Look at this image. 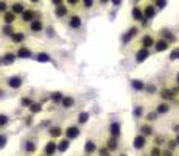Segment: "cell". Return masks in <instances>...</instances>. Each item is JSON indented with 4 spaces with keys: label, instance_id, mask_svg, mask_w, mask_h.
I'll use <instances>...</instances> for the list:
<instances>
[{
    "label": "cell",
    "instance_id": "obj_1",
    "mask_svg": "<svg viewBox=\"0 0 179 156\" xmlns=\"http://www.w3.org/2000/svg\"><path fill=\"white\" fill-rule=\"evenodd\" d=\"M6 86L10 89H19V88L23 86V78L19 76V75H13V76H10L6 80Z\"/></svg>",
    "mask_w": 179,
    "mask_h": 156
},
{
    "label": "cell",
    "instance_id": "obj_2",
    "mask_svg": "<svg viewBox=\"0 0 179 156\" xmlns=\"http://www.w3.org/2000/svg\"><path fill=\"white\" fill-rule=\"evenodd\" d=\"M56 151H58V142H56V141H48V142L45 144L44 153H45L47 156H53Z\"/></svg>",
    "mask_w": 179,
    "mask_h": 156
},
{
    "label": "cell",
    "instance_id": "obj_3",
    "mask_svg": "<svg viewBox=\"0 0 179 156\" xmlns=\"http://www.w3.org/2000/svg\"><path fill=\"white\" fill-rule=\"evenodd\" d=\"M80 136V128L78 126H73V125H70V126H67L66 128V138L67 139H76Z\"/></svg>",
    "mask_w": 179,
    "mask_h": 156
},
{
    "label": "cell",
    "instance_id": "obj_4",
    "mask_svg": "<svg viewBox=\"0 0 179 156\" xmlns=\"http://www.w3.org/2000/svg\"><path fill=\"white\" fill-rule=\"evenodd\" d=\"M120 129H121V126H120V123L118 122H112L111 123V126H109V133H111V138H118L120 136Z\"/></svg>",
    "mask_w": 179,
    "mask_h": 156
},
{
    "label": "cell",
    "instance_id": "obj_5",
    "mask_svg": "<svg viewBox=\"0 0 179 156\" xmlns=\"http://www.w3.org/2000/svg\"><path fill=\"white\" fill-rule=\"evenodd\" d=\"M62 131H64V129L61 126H52V128L48 129V134H50V138H52V139H59L62 136Z\"/></svg>",
    "mask_w": 179,
    "mask_h": 156
},
{
    "label": "cell",
    "instance_id": "obj_6",
    "mask_svg": "<svg viewBox=\"0 0 179 156\" xmlns=\"http://www.w3.org/2000/svg\"><path fill=\"white\" fill-rule=\"evenodd\" d=\"M30 56H33V53H31V50L30 48H27V47H20L19 50H17V58H30Z\"/></svg>",
    "mask_w": 179,
    "mask_h": 156
},
{
    "label": "cell",
    "instance_id": "obj_7",
    "mask_svg": "<svg viewBox=\"0 0 179 156\" xmlns=\"http://www.w3.org/2000/svg\"><path fill=\"white\" fill-rule=\"evenodd\" d=\"M148 56H149V51H148V48H140V50L137 51L136 61H137V63H142V61H145Z\"/></svg>",
    "mask_w": 179,
    "mask_h": 156
},
{
    "label": "cell",
    "instance_id": "obj_8",
    "mask_svg": "<svg viewBox=\"0 0 179 156\" xmlns=\"http://www.w3.org/2000/svg\"><path fill=\"white\" fill-rule=\"evenodd\" d=\"M14 20H16V14H14L13 11H5V14H3V22H5V25H11Z\"/></svg>",
    "mask_w": 179,
    "mask_h": 156
},
{
    "label": "cell",
    "instance_id": "obj_9",
    "mask_svg": "<svg viewBox=\"0 0 179 156\" xmlns=\"http://www.w3.org/2000/svg\"><path fill=\"white\" fill-rule=\"evenodd\" d=\"M145 144H146V139H145V136H142V134H139V136H136V139H134V148H143L145 147Z\"/></svg>",
    "mask_w": 179,
    "mask_h": 156
},
{
    "label": "cell",
    "instance_id": "obj_10",
    "mask_svg": "<svg viewBox=\"0 0 179 156\" xmlns=\"http://www.w3.org/2000/svg\"><path fill=\"white\" fill-rule=\"evenodd\" d=\"M69 147H70V139H67V138H66V139H61V141L58 142V151H59V153H64Z\"/></svg>",
    "mask_w": 179,
    "mask_h": 156
},
{
    "label": "cell",
    "instance_id": "obj_11",
    "mask_svg": "<svg viewBox=\"0 0 179 156\" xmlns=\"http://www.w3.org/2000/svg\"><path fill=\"white\" fill-rule=\"evenodd\" d=\"M84 151H86L87 154L95 153V151H97V144H95L93 141H87V142L84 144Z\"/></svg>",
    "mask_w": 179,
    "mask_h": 156
},
{
    "label": "cell",
    "instance_id": "obj_12",
    "mask_svg": "<svg viewBox=\"0 0 179 156\" xmlns=\"http://www.w3.org/2000/svg\"><path fill=\"white\" fill-rule=\"evenodd\" d=\"M11 11H13L14 14H23V11H25L23 3H20V2H14V3L11 5Z\"/></svg>",
    "mask_w": 179,
    "mask_h": 156
},
{
    "label": "cell",
    "instance_id": "obj_13",
    "mask_svg": "<svg viewBox=\"0 0 179 156\" xmlns=\"http://www.w3.org/2000/svg\"><path fill=\"white\" fill-rule=\"evenodd\" d=\"M22 19H23V22H33L34 20V11L33 10H25L23 14H22Z\"/></svg>",
    "mask_w": 179,
    "mask_h": 156
},
{
    "label": "cell",
    "instance_id": "obj_14",
    "mask_svg": "<svg viewBox=\"0 0 179 156\" xmlns=\"http://www.w3.org/2000/svg\"><path fill=\"white\" fill-rule=\"evenodd\" d=\"M69 25H70L72 28H80L81 27V19H80V16H72L70 20H69Z\"/></svg>",
    "mask_w": 179,
    "mask_h": 156
},
{
    "label": "cell",
    "instance_id": "obj_15",
    "mask_svg": "<svg viewBox=\"0 0 179 156\" xmlns=\"http://www.w3.org/2000/svg\"><path fill=\"white\" fill-rule=\"evenodd\" d=\"M2 58H3V64L10 66V64H13V63H14V60H16V55H14V53H11V51H6V53H5Z\"/></svg>",
    "mask_w": 179,
    "mask_h": 156
},
{
    "label": "cell",
    "instance_id": "obj_16",
    "mask_svg": "<svg viewBox=\"0 0 179 156\" xmlns=\"http://www.w3.org/2000/svg\"><path fill=\"white\" fill-rule=\"evenodd\" d=\"M61 105H62V108H66V109H69V108H72L73 105H75V100H73V97H64V100L61 101Z\"/></svg>",
    "mask_w": 179,
    "mask_h": 156
},
{
    "label": "cell",
    "instance_id": "obj_17",
    "mask_svg": "<svg viewBox=\"0 0 179 156\" xmlns=\"http://www.w3.org/2000/svg\"><path fill=\"white\" fill-rule=\"evenodd\" d=\"M136 35H137V28H131V30H128V33L123 36V42H125V44H128V42H129Z\"/></svg>",
    "mask_w": 179,
    "mask_h": 156
},
{
    "label": "cell",
    "instance_id": "obj_18",
    "mask_svg": "<svg viewBox=\"0 0 179 156\" xmlns=\"http://www.w3.org/2000/svg\"><path fill=\"white\" fill-rule=\"evenodd\" d=\"M23 148H25V151H27L28 154H31V153H34V151L38 150V147H36V144H34V142H31V141H28V142H25V145H23Z\"/></svg>",
    "mask_w": 179,
    "mask_h": 156
},
{
    "label": "cell",
    "instance_id": "obj_19",
    "mask_svg": "<svg viewBox=\"0 0 179 156\" xmlns=\"http://www.w3.org/2000/svg\"><path fill=\"white\" fill-rule=\"evenodd\" d=\"M30 30L31 31H41L42 30V22L39 19H34L31 23H30Z\"/></svg>",
    "mask_w": 179,
    "mask_h": 156
},
{
    "label": "cell",
    "instance_id": "obj_20",
    "mask_svg": "<svg viewBox=\"0 0 179 156\" xmlns=\"http://www.w3.org/2000/svg\"><path fill=\"white\" fill-rule=\"evenodd\" d=\"M23 39H25V36H23V33H22V31L14 33V35L11 36V41H13L14 44H20V42H23Z\"/></svg>",
    "mask_w": 179,
    "mask_h": 156
},
{
    "label": "cell",
    "instance_id": "obj_21",
    "mask_svg": "<svg viewBox=\"0 0 179 156\" xmlns=\"http://www.w3.org/2000/svg\"><path fill=\"white\" fill-rule=\"evenodd\" d=\"M167 48H168V42H167V41L161 39V41L156 42V50H157V51H164V50H167Z\"/></svg>",
    "mask_w": 179,
    "mask_h": 156
},
{
    "label": "cell",
    "instance_id": "obj_22",
    "mask_svg": "<svg viewBox=\"0 0 179 156\" xmlns=\"http://www.w3.org/2000/svg\"><path fill=\"white\" fill-rule=\"evenodd\" d=\"M153 44H154V39H153L151 36H143V39H142V45H143V48H148V47H151Z\"/></svg>",
    "mask_w": 179,
    "mask_h": 156
},
{
    "label": "cell",
    "instance_id": "obj_23",
    "mask_svg": "<svg viewBox=\"0 0 179 156\" xmlns=\"http://www.w3.org/2000/svg\"><path fill=\"white\" fill-rule=\"evenodd\" d=\"M36 61H39V63H50V61H52V58H50L48 53H39L36 56Z\"/></svg>",
    "mask_w": 179,
    "mask_h": 156
},
{
    "label": "cell",
    "instance_id": "obj_24",
    "mask_svg": "<svg viewBox=\"0 0 179 156\" xmlns=\"http://www.w3.org/2000/svg\"><path fill=\"white\" fill-rule=\"evenodd\" d=\"M50 98H52V101H53V103H59V101H62V100H64V95H62L61 92H53L52 95H50Z\"/></svg>",
    "mask_w": 179,
    "mask_h": 156
},
{
    "label": "cell",
    "instance_id": "obj_25",
    "mask_svg": "<svg viewBox=\"0 0 179 156\" xmlns=\"http://www.w3.org/2000/svg\"><path fill=\"white\" fill-rule=\"evenodd\" d=\"M143 16L148 19V17H153L154 16V6L153 5H148L146 8H145V11H143Z\"/></svg>",
    "mask_w": 179,
    "mask_h": 156
},
{
    "label": "cell",
    "instance_id": "obj_26",
    "mask_svg": "<svg viewBox=\"0 0 179 156\" xmlns=\"http://www.w3.org/2000/svg\"><path fill=\"white\" fill-rule=\"evenodd\" d=\"M55 14L59 16V17H61V16H66V14H67V8H66L64 5H59V6L55 8Z\"/></svg>",
    "mask_w": 179,
    "mask_h": 156
},
{
    "label": "cell",
    "instance_id": "obj_27",
    "mask_svg": "<svg viewBox=\"0 0 179 156\" xmlns=\"http://www.w3.org/2000/svg\"><path fill=\"white\" fill-rule=\"evenodd\" d=\"M106 148H108L109 151L115 150V148H117V139H115V138H111V139L108 141V145H106Z\"/></svg>",
    "mask_w": 179,
    "mask_h": 156
},
{
    "label": "cell",
    "instance_id": "obj_28",
    "mask_svg": "<svg viewBox=\"0 0 179 156\" xmlns=\"http://www.w3.org/2000/svg\"><path fill=\"white\" fill-rule=\"evenodd\" d=\"M10 123V117L5 114H0V128H5Z\"/></svg>",
    "mask_w": 179,
    "mask_h": 156
},
{
    "label": "cell",
    "instance_id": "obj_29",
    "mask_svg": "<svg viewBox=\"0 0 179 156\" xmlns=\"http://www.w3.org/2000/svg\"><path fill=\"white\" fill-rule=\"evenodd\" d=\"M87 120H89V113H84V111L80 113V116H78V122H80V123H86Z\"/></svg>",
    "mask_w": 179,
    "mask_h": 156
},
{
    "label": "cell",
    "instance_id": "obj_30",
    "mask_svg": "<svg viewBox=\"0 0 179 156\" xmlns=\"http://www.w3.org/2000/svg\"><path fill=\"white\" fill-rule=\"evenodd\" d=\"M133 16L136 17V20H142V19H143V14H142V11H140L139 8H134V10H133Z\"/></svg>",
    "mask_w": 179,
    "mask_h": 156
},
{
    "label": "cell",
    "instance_id": "obj_31",
    "mask_svg": "<svg viewBox=\"0 0 179 156\" xmlns=\"http://www.w3.org/2000/svg\"><path fill=\"white\" fill-rule=\"evenodd\" d=\"M3 35H6V36H13L14 35V30H13L11 25H5V27H3Z\"/></svg>",
    "mask_w": 179,
    "mask_h": 156
},
{
    "label": "cell",
    "instance_id": "obj_32",
    "mask_svg": "<svg viewBox=\"0 0 179 156\" xmlns=\"http://www.w3.org/2000/svg\"><path fill=\"white\" fill-rule=\"evenodd\" d=\"M30 111L31 113H39V111H42V106L39 105V103H33V105L30 106Z\"/></svg>",
    "mask_w": 179,
    "mask_h": 156
},
{
    "label": "cell",
    "instance_id": "obj_33",
    "mask_svg": "<svg viewBox=\"0 0 179 156\" xmlns=\"http://www.w3.org/2000/svg\"><path fill=\"white\" fill-rule=\"evenodd\" d=\"M6 141H8V139H6V136H5V134H0V148H3V147H5Z\"/></svg>",
    "mask_w": 179,
    "mask_h": 156
},
{
    "label": "cell",
    "instance_id": "obj_34",
    "mask_svg": "<svg viewBox=\"0 0 179 156\" xmlns=\"http://www.w3.org/2000/svg\"><path fill=\"white\" fill-rule=\"evenodd\" d=\"M171 60H177L179 58V48H174L173 51H171V56H170Z\"/></svg>",
    "mask_w": 179,
    "mask_h": 156
},
{
    "label": "cell",
    "instance_id": "obj_35",
    "mask_svg": "<svg viewBox=\"0 0 179 156\" xmlns=\"http://www.w3.org/2000/svg\"><path fill=\"white\" fill-rule=\"evenodd\" d=\"M83 5H84V8H92L93 0H83Z\"/></svg>",
    "mask_w": 179,
    "mask_h": 156
},
{
    "label": "cell",
    "instance_id": "obj_36",
    "mask_svg": "<svg viewBox=\"0 0 179 156\" xmlns=\"http://www.w3.org/2000/svg\"><path fill=\"white\" fill-rule=\"evenodd\" d=\"M168 111V106L165 105V103H164V105H159V108H157V113H167Z\"/></svg>",
    "mask_w": 179,
    "mask_h": 156
},
{
    "label": "cell",
    "instance_id": "obj_37",
    "mask_svg": "<svg viewBox=\"0 0 179 156\" xmlns=\"http://www.w3.org/2000/svg\"><path fill=\"white\" fill-rule=\"evenodd\" d=\"M162 153H161V150L156 147V148H153V151H151V156H161Z\"/></svg>",
    "mask_w": 179,
    "mask_h": 156
},
{
    "label": "cell",
    "instance_id": "obj_38",
    "mask_svg": "<svg viewBox=\"0 0 179 156\" xmlns=\"http://www.w3.org/2000/svg\"><path fill=\"white\" fill-rule=\"evenodd\" d=\"M133 88H136V89H142L143 84H142L140 81H133Z\"/></svg>",
    "mask_w": 179,
    "mask_h": 156
},
{
    "label": "cell",
    "instance_id": "obj_39",
    "mask_svg": "<svg viewBox=\"0 0 179 156\" xmlns=\"http://www.w3.org/2000/svg\"><path fill=\"white\" fill-rule=\"evenodd\" d=\"M142 131H143L145 134H151V128H149V126H142Z\"/></svg>",
    "mask_w": 179,
    "mask_h": 156
},
{
    "label": "cell",
    "instance_id": "obj_40",
    "mask_svg": "<svg viewBox=\"0 0 179 156\" xmlns=\"http://www.w3.org/2000/svg\"><path fill=\"white\" fill-rule=\"evenodd\" d=\"M162 97H164V98H171L173 95H171L168 91H164V92H162Z\"/></svg>",
    "mask_w": 179,
    "mask_h": 156
},
{
    "label": "cell",
    "instance_id": "obj_41",
    "mask_svg": "<svg viewBox=\"0 0 179 156\" xmlns=\"http://www.w3.org/2000/svg\"><path fill=\"white\" fill-rule=\"evenodd\" d=\"M6 6H8V5H6L5 2H0V11H6Z\"/></svg>",
    "mask_w": 179,
    "mask_h": 156
},
{
    "label": "cell",
    "instance_id": "obj_42",
    "mask_svg": "<svg viewBox=\"0 0 179 156\" xmlns=\"http://www.w3.org/2000/svg\"><path fill=\"white\" fill-rule=\"evenodd\" d=\"M164 5H165V0H157V6L159 8H164Z\"/></svg>",
    "mask_w": 179,
    "mask_h": 156
},
{
    "label": "cell",
    "instance_id": "obj_43",
    "mask_svg": "<svg viewBox=\"0 0 179 156\" xmlns=\"http://www.w3.org/2000/svg\"><path fill=\"white\" fill-rule=\"evenodd\" d=\"M67 3L69 5H76V3H78V0H67Z\"/></svg>",
    "mask_w": 179,
    "mask_h": 156
},
{
    "label": "cell",
    "instance_id": "obj_44",
    "mask_svg": "<svg viewBox=\"0 0 179 156\" xmlns=\"http://www.w3.org/2000/svg\"><path fill=\"white\" fill-rule=\"evenodd\" d=\"M52 2H53V3L56 5V6H59V5L62 3V0H52Z\"/></svg>",
    "mask_w": 179,
    "mask_h": 156
},
{
    "label": "cell",
    "instance_id": "obj_45",
    "mask_svg": "<svg viewBox=\"0 0 179 156\" xmlns=\"http://www.w3.org/2000/svg\"><path fill=\"white\" fill-rule=\"evenodd\" d=\"M112 3H114V5H120L121 0H112Z\"/></svg>",
    "mask_w": 179,
    "mask_h": 156
},
{
    "label": "cell",
    "instance_id": "obj_46",
    "mask_svg": "<svg viewBox=\"0 0 179 156\" xmlns=\"http://www.w3.org/2000/svg\"><path fill=\"white\" fill-rule=\"evenodd\" d=\"M30 2H33V3H38V2H39V0H30Z\"/></svg>",
    "mask_w": 179,
    "mask_h": 156
},
{
    "label": "cell",
    "instance_id": "obj_47",
    "mask_svg": "<svg viewBox=\"0 0 179 156\" xmlns=\"http://www.w3.org/2000/svg\"><path fill=\"white\" fill-rule=\"evenodd\" d=\"M0 64H3V58L2 56H0Z\"/></svg>",
    "mask_w": 179,
    "mask_h": 156
},
{
    "label": "cell",
    "instance_id": "obj_48",
    "mask_svg": "<svg viewBox=\"0 0 179 156\" xmlns=\"http://www.w3.org/2000/svg\"><path fill=\"white\" fill-rule=\"evenodd\" d=\"M176 81H177V83H179V73H177V78H176Z\"/></svg>",
    "mask_w": 179,
    "mask_h": 156
},
{
    "label": "cell",
    "instance_id": "obj_49",
    "mask_svg": "<svg viewBox=\"0 0 179 156\" xmlns=\"http://www.w3.org/2000/svg\"><path fill=\"white\" fill-rule=\"evenodd\" d=\"M101 2H103V3H105V2H108V0H101Z\"/></svg>",
    "mask_w": 179,
    "mask_h": 156
},
{
    "label": "cell",
    "instance_id": "obj_50",
    "mask_svg": "<svg viewBox=\"0 0 179 156\" xmlns=\"http://www.w3.org/2000/svg\"><path fill=\"white\" fill-rule=\"evenodd\" d=\"M177 144H179V136H177Z\"/></svg>",
    "mask_w": 179,
    "mask_h": 156
},
{
    "label": "cell",
    "instance_id": "obj_51",
    "mask_svg": "<svg viewBox=\"0 0 179 156\" xmlns=\"http://www.w3.org/2000/svg\"><path fill=\"white\" fill-rule=\"evenodd\" d=\"M120 156H126V154H120Z\"/></svg>",
    "mask_w": 179,
    "mask_h": 156
},
{
    "label": "cell",
    "instance_id": "obj_52",
    "mask_svg": "<svg viewBox=\"0 0 179 156\" xmlns=\"http://www.w3.org/2000/svg\"><path fill=\"white\" fill-rule=\"evenodd\" d=\"M44 156H47V154H44Z\"/></svg>",
    "mask_w": 179,
    "mask_h": 156
}]
</instances>
